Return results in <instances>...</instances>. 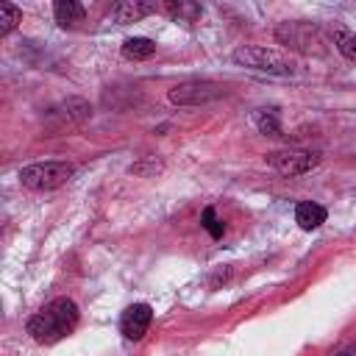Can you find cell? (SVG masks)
<instances>
[{
	"instance_id": "1",
	"label": "cell",
	"mask_w": 356,
	"mask_h": 356,
	"mask_svg": "<svg viewBox=\"0 0 356 356\" xmlns=\"http://www.w3.org/2000/svg\"><path fill=\"white\" fill-rule=\"evenodd\" d=\"M78 325V306L70 298H56L28 320V334L39 345H56Z\"/></svg>"
},
{
	"instance_id": "2",
	"label": "cell",
	"mask_w": 356,
	"mask_h": 356,
	"mask_svg": "<svg viewBox=\"0 0 356 356\" xmlns=\"http://www.w3.org/2000/svg\"><path fill=\"white\" fill-rule=\"evenodd\" d=\"M75 167L67 161H39V164H28L19 170V181L22 186L33 189V192H50L64 186L72 178Z\"/></svg>"
},
{
	"instance_id": "3",
	"label": "cell",
	"mask_w": 356,
	"mask_h": 356,
	"mask_svg": "<svg viewBox=\"0 0 356 356\" xmlns=\"http://www.w3.org/2000/svg\"><path fill=\"white\" fill-rule=\"evenodd\" d=\"M239 67L248 70H259V72H273V75H289L292 72V61L286 56H281L273 47H259V44H245L236 47L231 56Z\"/></svg>"
},
{
	"instance_id": "4",
	"label": "cell",
	"mask_w": 356,
	"mask_h": 356,
	"mask_svg": "<svg viewBox=\"0 0 356 356\" xmlns=\"http://www.w3.org/2000/svg\"><path fill=\"white\" fill-rule=\"evenodd\" d=\"M275 39L300 53H323V33L312 22H281L275 28Z\"/></svg>"
},
{
	"instance_id": "5",
	"label": "cell",
	"mask_w": 356,
	"mask_h": 356,
	"mask_svg": "<svg viewBox=\"0 0 356 356\" xmlns=\"http://www.w3.org/2000/svg\"><path fill=\"white\" fill-rule=\"evenodd\" d=\"M264 161L278 170L281 175H306L320 164V153L314 150H300V147H286V150H273L264 156Z\"/></svg>"
},
{
	"instance_id": "6",
	"label": "cell",
	"mask_w": 356,
	"mask_h": 356,
	"mask_svg": "<svg viewBox=\"0 0 356 356\" xmlns=\"http://www.w3.org/2000/svg\"><path fill=\"white\" fill-rule=\"evenodd\" d=\"M220 95H222V89L211 81H186V83H178V86L170 89V103H175V106H200V103H209Z\"/></svg>"
},
{
	"instance_id": "7",
	"label": "cell",
	"mask_w": 356,
	"mask_h": 356,
	"mask_svg": "<svg viewBox=\"0 0 356 356\" xmlns=\"http://www.w3.org/2000/svg\"><path fill=\"white\" fill-rule=\"evenodd\" d=\"M150 320H153V309L147 303H134L122 312L120 317V331L125 339H142L150 328Z\"/></svg>"
},
{
	"instance_id": "8",
	"label": "cell",
	"mask_w": 356,
	"mask_h": 356,
	"mask_svg": "<svg viewBox=\"0 0 356 356\" xmlns=\"http://www.w3.org/2000/svg\"><path fill=\"white\" fill-rule=\"evenodd\" d=\"M153 11H156L153 3H145V0H120L111 8V19L120 22V25H125V22H136V19H142V17L153 14Z\"/></svg>"
},
{
	"instance_id": "9",
	"label": "cell",
	"mask_w": 356,
	"mask_h": 356,
	"mask_svg": "<svg viewBox=\"0 0 356 356\" xmlns=\"http://www.w3.org/2000/svg\"><path fill=\"white\" fill-rule=\"evenodd\" d=\"M295 222L303 228V231H314L325 222V209L320 203H312V200H303L295 206Z\"/></svg>"
},
{
	"instance_id": "10",
	"label": "cell",
	"mask_w": 356,
	"mask_h": 356,
	"mask_svg": "<svg viewBox=\"0 0 356 356\" xmlns=\"http://www.w3.org/2000/svg\"><path fill=\"white\" fill-rule=\"evenodd\" d=\"M53 14H56V22H58L61 28H78V25L83 22V17H86L83 6L75 3V0H58V3L53 6Z\"/></svg>"
},
{
	"instance_id": "11",
	"label": "cell",
	"mask_w": 356,
	"mask_h": 356,
	"mask_svg": "<svg viewBox=\"0 0 356 356\" xmlns=\"http://www.w3.org/2000/svg\"><path fill=\"white\" fill-rule=\"evenodd\" d=\"M153 53H156V42L147 36H134V39H125V44H122V56L131 61H145Z\"/></svg>"
},
{
	"instance_id": "12",
	"label": "cell",
	"mask_w": 356,
	"mask_h": 356,
	"mask_svg": "<svg viewBox=\"0 0 356 356\" xmlns=\"http://www.w3.org/2000/svg\"><path fill=\"white\" fill-rule=\"evenodd\" d=\"M164 8L178 22H195L200 17V6H195V3H167Z\"/></svg>"
},
{
	"instance_id": "13",
	"label": "cell",
	"mask_w": 356,
	"mask_h": 356,
	"mask_svg": "<svg viewBox=\"0 0 356 356\" xmlns=\"http://www.w3.org/2000/svg\"><path fill=\"white\" fill-rule=\"evenodd\" d=\"M334 44H337V50H339L348 61H356V33H350V31H345V28H337V31H334Z\"/></svg>"
},
{
	"instance_id": "14",
	"label": "cell",
	"mask_w": 356,
	"mask_h": 356,
	"mask_svg": "<svg viewBox=\"0 0 356 356\" xmlns=\"http://www.w3.org/2000/svg\"><path fill=\"white\" fill-rule=\"evenodd\" d=\"M19 8L17 6H11V3H3L0 6V36H6V33H11L14 28H17V22H19Z\"/></svg>"
},
{
	"instance_id": "15",
	"label": "cell",
	"mask_w": 356,
	"mask_h": 356,
	"mask_svg": "<svg viewBox=\"0 0 356 356\" xmlns=\"http://www.w3.org/2000/svg\"><path fill=\"white\" fill-rule=\"evenodd\" d=\"M256 125H259V131L267 134V136H281V125H278L275 111H259V114H256Z\"/></svg>"
},
{
	"instance_id": "16",
	"label": "cell",
	"mask_w": 356,
	"mask_h": 356,
	"mask_svg": "<svg viewBox=\"0 0 356 356\" xmlns=\"http://www.w3.org/2000/svg\"><path fill=\"white\" fill-rule=\"evenodd\" d=\"M200 222H203V228H206L211 236H222V222L217 220L214 209H203V217H200Z\"/></svg>"
},
{
	"instance_id": "17",
	"label": "cell",
	"mask_w": 356,
	"mask_h": 356,
	"mask_svg": "<svg viewBox=\"0 0 356 356\" xmlns=\"http://www.w3.org/2000/svg\"><path fill=\"white\" fill-rule=\"evenodd\" d=\"M339 356H353V353H348V350H345V353H339Z\"/></svg>"
}]
</instances>
